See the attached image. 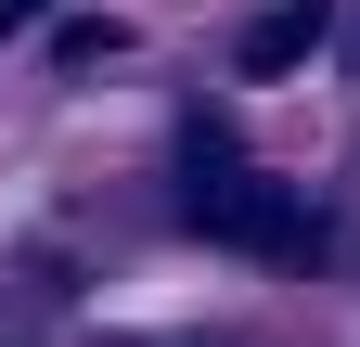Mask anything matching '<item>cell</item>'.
<instances>
[{"label":"cell","instance_id":"obj_3","mask_svg":"<svg viewBox=\"0 0 360 347\" xmlns=\"http://www.w3.org/2000/svg\"><path fill=\"white\" fill-rule=\"evenodd\" d=\"M26 13H39V0H0V39H13V26H26Z\"/></svg>","mask_w":360,"mask_h":347},{"label":"cell","instance_id":"obj_2","mask_svg":"<svg viewBox=\"0 0 360 347\" xmlns=\"http://www.w3.org/2000/svg\"><path fill=\"white\" fill-rule=\"evenodd\" d=\"M322 26H335V0H270V13L232 39V77H296L309 52H322Z\"/></svg>","mask_w":360,"mask_h":347},{"label":"cell","instance_id":"obj_1","mask_svg":"<svg viewBox=\"0 0 360 347\" xmlns=\"http://www.w3.org/2000/svg\"><path fill=\"white\" fill-rule=\"evenodd\" d=\"M180 219H193L206 244H232V257H283V270L335 257L322 206H309L296 181H270V167H257L219 116H180Z\"/></svg>","mask_w":360,"mask_h":347}]
</instances>
